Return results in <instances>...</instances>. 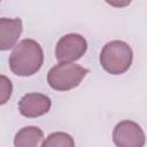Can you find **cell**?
<instances>
[{"label":"cell","mask_w":147,"mask_h":147,"mask_svg":"<svg viewBox=\"0 0 147 147\" xmlns=\"http://www.w3.org/2000/svg\"><path fill=\"white\" fill-rule=\"evenodd\" d=\"M44 63L41 46L33 39H23L15 45L9 56V68L13 74L29 77L38 72Z\"/></svg>","instance_id":"cell-1"},{"label":"cell","mask_w":147,"mask_h":147,"mask_svg":"<svg viewBox=\"0 0 147 147\" xmlns=\"http://www.w3.org/2000/svg\"><path fill=\"white\" fill-rule=\"evenodd\" d=\"M133 52L129 44L122 40L107 42L100 53V64L110 75H121L132 64Z\"/></svg>","instance_id":"cell-2"},{"label":"cell","mask_w":147,"mask_h":147,"mask_svg":"<svg viewBox=\"0 0 147 147\" xmlns=\"http://www.w3.org/2000/svg\"><path fill=\"white\" fill-rule=\"evenodd\" d=\"M88 74V69L74 62H60L52 67L47 74V83L55 91H69L77 87L84 77Z\"/></svg>","instance_id":"cell-3"},{"label":"cell","mask_w":147,"mask_h":147,"mask_svg":"<svg viewBox=\"0 0 147 147\" xmlns=\"http://www.w3.org/2000/svg\"><path fill=\"white\" fill-rule=\"evenodd\" d=\"M87 49L86 39L78 33H68L60 38L55 47V57L60 62L79 60Z\"/></svg>","instance_id":"cell-4"},{"label":"cell","mask_w":147,"mask_h":147,"mask_svg":"<svg viewBox=\"0 0 147 147\" xmlns=\"http://www.w3.org/2000/svg\"><path fill=\"white\" fill-rule=\"evenodd\" d=\"M113 141L117 147H144L146 137L138 123L122 121L113 131Z\"/></svg>","instance_id":"cell-5"},{"label":"cell","mask_w":147,"mask_h":147,"mask_svg":"<svg viewBox=\"0 0 147 147\" xmlns=\"http://www.w3.org/2000/svg\"><path fill=\"white\" fill-rule=\"evenodd\" d=\"M51 99L41 93H28L23 95L18 102L21 115L28 118H36L47 114L51 109Z\"/></svg>","instance_id":"cell-6"},{"label":"cell","mask_w":147,"mask_h":147,"mask_svg":"<svg viewBox=\"0 0 147 147\" xmlns=\"http://www.w3.org/2000/svg\"><path fill=\"white\" fill-rule=\"evenodd\" d=\"M22 30L21 18H0V51H8L15 47Z\"/></svg>","instance_id":"cell-7"},{"label":"cell","mask_w":147,"mask_h":147,"mask_svg":"<svg viewBox=\"0 0 147 147\" xmlns=\"http://www.w3.org/2000/svg\"><path fill=\"white\" fill-rule=\"evenodd\" d=\"M44 132L38 126H25L18 130L14 138V147H41Z\"/></svg>","instance_id":"cell-8"},{"label":"cell","mask_w":147,"mask_h":147,"mask_svg":"<svg viewBox=\"0 0 147 147\" xmlns=\"http://www.w3.org/2000/svg\"><path fill=\"white\" fill-rule=\"evenodd\" d=\"M41 147H75V141L65 132H54L45 139Z\"/></svg>","instance_id":"cell-9"},{"label":"cell","mask_w":147,"mask_h":147,"mask_svg":"<svg viewBox=\"0 0 147 147\" xmlns=\"http://www.w3.org/2000/svg\"><path fill=\"white\" fill-rule=\"evenodd\" d=\"M11 93H13L11 80L6 76L0 75V106L9 101Z\"/></svg>","instance_id":"cell-10"}]
</instances>
